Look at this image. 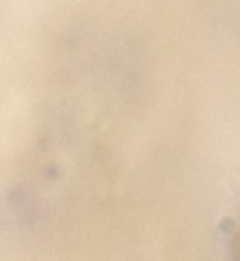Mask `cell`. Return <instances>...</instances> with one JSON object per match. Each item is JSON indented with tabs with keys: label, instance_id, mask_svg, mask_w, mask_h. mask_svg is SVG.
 <instances>
[{
	"label": "cell",
	"instance_id": "6da1fadb",
	"mask_svg": "<svg viewBox=\"0 0 240 261\" xmlns=\"http://www.w3.org/2000/svg\"><path fill=\"white\" fill-rule=\"evenodd\" d=\"M235 254H238V259H240V236L235 238Z\"/></svg>",
	"mask_w": 240,
	"mask_h": 261
}]
</instances>
